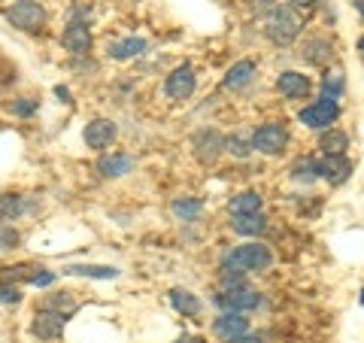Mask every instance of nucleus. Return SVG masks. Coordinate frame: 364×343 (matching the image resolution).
<instances>
[{
	"mask_svg": "<svg viewBox=\"0 0 364 343\" xmlns=\"http://www.w3.org/2000/svg\"><path fill=\"white\" fill-rule=\"evenodd\" d=\"M298 119L313 131H328L340 119V104L337 100H328V97H318L298 112Z\"/></svg>",
	"mask_w": 364,
	"mask_h": 343,
	"instance_id": "5",
	"label": "nucleus"
},
{
	"mask_svg": "<svg viewBox=\"0 0 364 343\" xmlns=\"http://www.w3.org/2000/svg\"><path fill=\"white\" fill-rule=\"evenodd\" d=\"M170 304H173V310L182 313L186 319H195L203 310V301L198 298L195 292H188V289H173V292H170Z\"/></svg>",
	"mask_w": 364,
	"mask_h": 343,
	"instance_id": "22",
	"label": "nucleus"
},
{
	"mask_svg": "<svg viewBox=\"0 0 364 343\" xmlns=\"http://www.w3.org/2000/svg\"><path fill=\"white\" fill-rule=\"evenodd\" d=\"M91 28L85 21H67V28L61 31V46L67 52L73 55V58H85L91 52Z\"/></svg>",
	"mask_w": 364,
	"mask_h": 343,
	"instance_id": "9",
	"label": "nucleus"
},
{
	"mask_svg": "<svg viewBox=\"0 0 364 343\" xmlns=\"http://www.w3.org/2000/svg\"><path fill=\"white\" fill-rule=\"evenodd\" d=\"M134 164H136L134 155H128V152H109V155L97 158V174L107 176V179H122V176L131 174Z\"/></svg>",
	"mask_w": 364,
	"mask_h": 343,
	"instance_id": "16",
	"label": "nucleus"
},
{
	"mask_svg": "<svg viewBox=\"0 0 364 343\" xmlns=\"http://www.w3.org/2000/svg\"><path fill=\"white\" fill-rule=\"evenodd\" d=\"M231 216H246V213H261V207H264V198H261L258 191H240L231 198Z\"/></svg>",
	"mask_w": 364,
	"mask_h": 343,
	"instance_id": "26",
	"label": "nucleus"
},
{
	"mask_svg": "<svg viewBox=\"0 0 364 343\" xmlns=\"http://www.w3.org/2000/svg\"><path fill=\"white\" fill-rule=\"evenodd\" d=\"M4 19L9 28L21 33H40L46 28V6L40 0H16L13 6L4 9Z\"/></svg>",
	"mask_w": 364,
	"mask_h": 343,
	"instance_id": "2",
	"label": "nucleus"
},
{
	"mask_svg": "<svg viewBox=\"0 0 364 343\" xmlns=\"http://www.w3.org/2000/svg\"><path fill=\"white\" fill-rule=\"evenodd\" d=\"M61 273H67V277H88V280H116L119 268H109V265H64Z\"/></svg>",
	"mask_w": 364,
	"mask_h": 343,
	"instance_id": "24",
	"label": "nucleus"
},
{
	"mask_svg": "<svg viewBox=\"0 0 364 343\" xmlns=\"http://www.w3.org/2000/svg\"><path fill=\"white\" fill-rule=\"evenodd\" d=\"M6 110L13 112L16 119H33L40 112V100L37 97H13L6 104Z\"/></svg>",
	"mask_w": 364,
	"mask_h": 343,
	"instance_id": "27",
	"label": "nucleus"
},
{
	"mask_svg": "<svg viewBox=\"0 0 364 343\" xmlns=\"http://www.w3.org/2000/svg\"><path fill=\"white\" fill-rule=\"evenodd\" d=\"M191 149H195V158L200 164H213L215 158L225 152V137L215 131V128H203L195 134V140H191Z\"/></svg>",
	"mask_w": 364,
	"mask_h": 343,
	"instance_id": "11",
	"label": "nucleus"
},
{
	"mask_svg": "<svg viewBox=\"0 0 364 343\" xmlns=\"http://www.w3.org/2000/svg\"><path fill=\"white\" fill-rule=\"evenodd\" d=\"M318 149H322V155H346L349 134L340 131V128H328L322 137H318Z\"/></svg>",
	"mask_w": 364,
	"mask_h": 343,
	"instance_id": "25",
	"label": "nucleus"
},
{
	"mask_svg": "<svg viewBox=\"0 0 364 343\" xmlns=\"http://www.w3.org/2000/svg\"><path fill=\"white\" fill-rule=\"evenodd\" d=\"M31 207H28V198L21 191H4L0 194V222H18Z\"/></svg>",
	"mask_w": 364,
	"mask_h": 343,
	"instance_id": "19",
	"label": "nucleus"
},
{
	"mask_svg": "<svg viewBox=\"0 0 364 343\" xmlns=\"http://www.w3.org/2000/svg\"><path fill=\"white\" fill-rule=\"evenodd\" d=\"M173 343H207V337H200V334H182Z\"/></svg>",
	"mask_w": 364,
	"mask_h": 343,
	"instance_id": "36",
	"label": "nucleus"
},
{
	"mask_svg": "<svg viewBox=\"0 0 364 343\" xmlns=\"http://www.w3.org/2000/svg\"><path fill=\"white\" fill-rule=\"evenodd\" d=\"M21 285H9V283H0V304L4 307H16V304H21Z\"/></svg>",
	"mask_w": 364,
	"mask_h": 343,
	"instance_id": "32",
	"label": "nucleus"
},
{
	"mask_svg": "<svg viewBox=\"0 0 364 343\" xmlns=\"http://www.w3.org/2000/svg\"><path fill=\"white\" fill-rule=\"evenodd\" d=\"M340 95H343V73H340V70L325 73V76H322V97L340 100Z\"/></svg>",
	"mask_w": 364,
	"mask_h": 343,
	"instance_id": "29",
	"label": "nucleus"
},
{
	"mask_svg": "<svg viewBox=\"0 0 364 343\" xmlns=\"http://www.w3.org/2000/svg\"><path fill=\"white\" fill-rule=\"evenodd\" d=\"M355 9H358V16L364 19V0H355Z\"/></svg>",
	"mask_w": 364,
	"mask_h": 343,
	"instance_id": "38",
	"label": "nucleus"
},
{
	"mask_svg": "<svg viewBox=\"0 0 364 343\" xmlns=\"http://www.w3.org/2000/svg\"><path fill=\"white\" fill-rule=\"evenodd\" d=\"M264 304V298H261V292L252 289V285H234V289H222L219 295H215V307H219L222 313H252L258 310V307Z\"/></svg>",
	"mask_w": 364,
	"mask_h": 343,
	"instance_id": "3",
	"label": "nucleus"
},
{
	"mask_svg": "<svg viewBox=\"0 0 364 343\" xmlns=\"http://www.w3.org/2000/svg\"><path fill=\"white\" fill-rule=\"evenodd\" d=\"M291 176L298 182H313L316 179V162L313 158H304V162H298L291 167Z\"/></svg>",
	"mask_w": 364,
	"mask_h": 343,
	"instance_id": "31",
	"label": "nucleus"
},
{
	"mask_svg": "<svg viewBox=\"0 0 364 343\" xmlns=\"http://www.w3.org/2000/svg\"><path fill=\"white\" fill-rule=\"evenodd\" d=\"M255 76H258L255 61L243 58V61H237V64L228 67V73H225V79H222V85H225L228 91H243Z\"/></svg>",
	"mask_w": 364,
	"mask_h": 343,
	"instance_id": "18",
	"label": "nucleus"
},
{
	"mask_svg": "<svg viewBox=\"0 0 364 343\" xmlns=\"http://www.w3.org/2000/svg\"><path fill=\"white\" fill-rule=\"evenodd\" d=\"M13 4H16V0H13Z\"/></svg>",
	"mask_w": 364,
	"mask_h": 343,
	"instance_id": "41",
	"label": "nucleus"
},
{
	"mask_svg": "<svg viewBox=\"0 0 364 343\" xmlns=\"http://www.w3.org/2000/svg\"><path fill=\"white\" fill-rule=\"evenodd\" d=\"M37 270L40 265H33V261H18V265H4L0 268V283H9V285H21V283H28L37 277Z\"/></svg>",
	"mask_w": 364,
	"mask_h": 343,
	"instance_id": "23",
	"label": "nucleus"
},
{
	"mask_svg": "<svg viewBox=\"0 0 364 343\" xmlns=\"http://www.w3.org/2000/svg\"><path fill=\"white\" fill-rule=\"evenodd\" d=\"M225 152H231L234 158H249L252 155V137H246V134L225 137Z\"/></svg>",
	"mask_w": 364,
	"mask_h": 343,
	"instance_id": "28",
	"label": "nucleus"
},
{
	"mask_svg": "<svg viewBox=\"0 0 364 343\" xmlns=\"http://www.w3.org/2000/svg\"><path fill=\"white\" fill-rule=\"evenodd\" d=\"M301 31H304V19L298 16V9H291L289 4H277L267 9L264 33L273 46H291L301 37Z\"/></svg>",
	"mask_w": 364,
	"mask_h": 343,
	"instance_id": "1",
	"label": "nucleus"
},
{
	"mask_svg": "<svg viewBox=\"0 0 364 343\" xmlns=\"http://www.w3.org/2000/svg\"><path fill=\"white\" fill-rule=\"evenodd\" d=\"M64 328H67V316L49 313V310H33L28 322V334L40 343H58L64 337Z\"/></svg>",
	"mask_w": 364,
	"mask_h": 343,
	"instance_id": "4",
	"label": "nucleus"
},
{
	"mask_svg": "<svg viewBox=\"0 0 364 343\" xmlns=\"http://www.w3.org/2000/svg\"><path fill=\"white\" fill-rule=\"evenodd\" d=\"M146 46L149 43H146L143 37H124V40L109 43L107 52H109L112 61H134V58H140V55L146 52Z\"/></svg>",
	"mask_w": 364,
	"mask_h": 343,
	"instance_id": "20",
	"label": "nucleus"
},
{
	"mask_svg": "<svg viewBox=\"0 0 364 343\" xmlns=\"http://www.w3.org/2000/svg\"><path fill=\"white\" fill-rule=\"evenodd\" d=\"M277 91L286 100H304V97H310V91H313V79L301 70H282L277 76Z\"/></svg>",
	"mask_w": 364,
	"mask_h": 343,
	"instance_id": "13",
	"label": "nucleus"
},
{
	"mask_svg": "<svg viewBox=\"0 0 364 343\" xmlns=\"http://www.w3.org/2000/svg\"><path fill=\"white\" fill-rule=\"evenodd\" d=\"M116 137H119V125L112 119H91L85 125V131H82L85 146L95 149V152H107L109 146L116 143Z\"/></svg>",
	"mask_w": 364,
	"mask_h": 343,
	"instance_id": "8",
	"label": "nucleus"
},
{
	"mask_svg": "<svg viewBox=\"0 0 364 343\" xmlns=\"http://www.w3.org/2000/svg\"><path fill=\"white\" fill-rule=\"evenodd\" d=\"M231 228L240 237H261L267 231V216L264 213H246V216H231Z\"/></svg>",
	"mask_w": 364,
	"mask_h": 343,
	"instance_id": "21",
	"label": "nucleus"
},
{
	"mask_svg": "<svg viewBox=\"0 0 364 343\" xmlns=\"http://www.w3.org/2000/svg\"><path fill=\"white\" fill-rule=\"evenodd\" d=\"M249 331V319L243 313H219L213 319V334L222 343H231Z\"/></svg>",
	"mask_w": 364,
	"mask_h": 343,
	"instance_id": "14",
	"label": "nucleus"
},
{
	"mask_svg": "<svg viewBox=\"0 0 364 343\" xmlns=\"http://www.w3.org/2000/svg\"><path fill=\"white\" fill-rule=\"evenodd\" d=\"M18 246H21L18 228L9 222H0V253H9V249H18Z\"/></svg>",
	"mask_w": 364,
	"mask_h": 343,
	"instance_id": "30",
	"label": "nucleus"
},
{
	"mask_svg": "<svg viewBox=\"0 0 364 343\" xmlns=\"http://www.w3.org/2000/svg\"><path fill=\"white\" fill-rule=\"evenodd\" d=\"M203 210L207 207H203V201L195 198V194H179V198L170 201V216H173L176 222H186V225L198 222L203 216Z\"/></svg>",
	"mask_w": 364,
	"mask_h": 343,
	"instance_id": "17",
	"label": "nucleus"
},
{
	"mask_svg": "<svg viewBox=\"0 0 364 343\" xmlns=\"http://www.w3.org/2000/svg\"><path fill=\"white\" fill-rule=\"evenodd\" d=\"M76 307H79L76 292H70V289H52L49 295H43V298H40L37 310H49V313H58V316L70 319L76 313Z\"/></svg>",
	"mask_w": 364,
	"mask_h": 343,
	"instance_id": "15",
	"label": "nucleus"
},
{
	"mask_svg": "<svg viewBox=\"0 0 364 343\" xmlns=\"http://www.w3.org/2000/svg\"><path fill=\"white\" fill-rule=\"evenodd\" d=\"M358 52H364V37H361V40H358Z\"/></svg>",
	"mask_w": 364,
	"mask_h": 343,
	"instance_id": "39",
	"label": "nucleus"
},
{
	"mask_svg": "<svg viewBox=\"0 0 364 343\" xmlns=\"http://www.w3.org/2000/svg\"><path fill=\"white\" fill-rule=\"evenodd\" d=\"M231 343H267V337L261 334V331H246V334H240V337L231 340Z\"/></svg>",
	"mask_w": 364,
	"mask_h": 343,
	"instance_id": "34",
	"label": "nucleus"
},
{
	"mask_svg": "<svg viewBox=\"0 0 364 343\" xmlns=\"http://www.w3.org/2000/svg\"><path fill=\"white\" fill-rule=\"evenodd\" d=\"M198 91V73L191 64H179L176 70H170V76L164 79V95L170 100H188Z\"/></svg>",
	"mask_w": 364,
	"mask_h": 343,
	"instance_id": "7",
	"label": "nucleus"
},
{
	"mask_svg": "<svg viewBox=\"0 0 364 343\" xmlns=\"http://www.w3.org/2000/svg\"><path fill=\"white\" fill-rule=\"evenodd\" d=\"M352 174V164L346 155H322L316 162V179H325L331 186H343Z\"/></svg>",
	"mask_w": 364,
	"mask_h": 343,
	"instance_id": "12",
	"label": "nucleus"
},
{
	"mask_svg": "<svg viewBox=\"0 0 364 343\" xmlns=\"http://www.w3.org/2000/svg\"><path fill=\"white\" fill-rule=\"evenodd\" d=\"M55 280H58V270H46V268H40V270H37V277L31 280V285H33V289H49Z\"/></svg>",
	"mask_w": 364,
	"mask_h": 343,
	"instance_id": "33",
	"label": "nucleus"
},
{
	"mask_svg": "<svg viewBox=\"0 0 364 343\" xmlns=\"http://www.w3.org/2000/svg\"><path fill=\"white\" fill-rule=\"evenodd\" d=\"M361 304H364V289H361Z\"/></svg>",
	"mask_w": 364,
	"mask_h": 343,
	"instance_id": "40",
	"label": "nucleus"
},
{
	"mask_svg": "<svg viewBox=\"0 0 364 343\" xmlns=\"http://www.w3.org/2000/svg\"><path fill=\"white\" fill-rule=\"evenodd\" d=\"M289 146V131L282 122H267L252 134V149L261 155H279Z\"/></svg>",
	"mask_w": 364,
	"mask_h": 343,
	"instance_id": "6",
	"label": "nucleus"
},
{
	"mask_svg": "<svg viewBox=\"0 0 364 343\" xmlns=\"http://www.w3.org/2000/svg\"><path fill=\"white\" fill-rule=\"evenodd\" d=\"M55 97H61L64 104H70V91H67L64 85H55Z\"/></svg>",
	"mask_w": 364,
	"mask_h": 343,
	"instance_id": "37",
	"label": "nucleus"
},
{
	"mask_svg": "<svg viewBox=\"0 0 364 343\" xmlns=\"http://www.w3.org/2000/svg\"><path fill=\"white\" fill-rule=\"evenodd\" d=\"M298 58L306 67H328L334 58V43L328 37H306L298 49Z\"/></svg>",
	"mask_w": 364,
	"mask_h": 343,
	"instance_id": "10",
	"label": "nucleus"
},
{
	"mask_svg": "<svg viewBox=\"0 0 364 343\" xmlns=\"http://www.w3.org/2000/svg\"><path fill=\"white\" fill-rule=\"evenodd\" d=\"M318 0H289V6L291 9H310V6H316Z\"/></svg>",
	"mask_w": 364,
	"mask_h": 343,
	"instance_id": "35",
	"label": "nucleus"
}]
</instances>
